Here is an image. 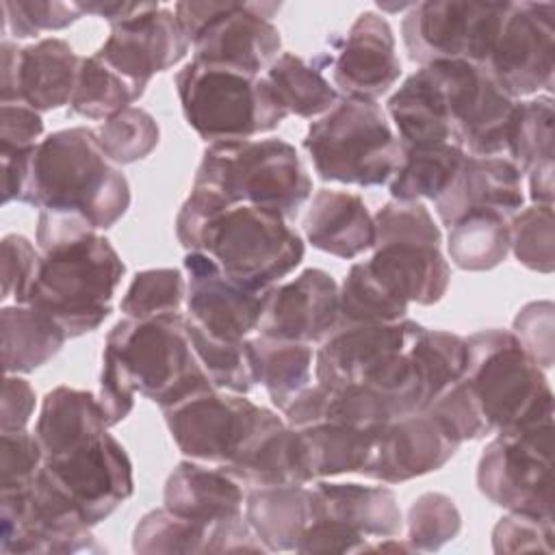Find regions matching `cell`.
<instances>
[{
  "label": "cell",
  "instance_id": "cell-1",
  "mask_svg": "<svg viewBox=\"0 0 555 555\" xmlns=\"http://www.w3.org/2000/svg\"><path fill=\"white\" fill-rule=\"evenodd\" d=\"M0 160L4 191L39 210L74 212L95 230H108L130 208V184L104 156L95 128L56 130Z\"/></svg>",
  "mask_w": 555,
  "mask_h": 555
},
{
  "label": "cell",
  "instance_id": "cell-2",
  "mask_svg": "<svg viewBox=\"0 0 555 555\" xmlns=\"http://www.w3.org/2000/svg\"><path fill=\"white\" fill-rule=\"evenodd\" d=\"M208 388L215 386L191 347L186 317L180 312L124 317L108 330L95 395L108 427L132 412L137 392L163 410Z\"/></svg>",
  "mask_w": 555,
  "mask_h": 555
},
{
  "label": "cell",
  "instance_id": "cell-3",
  "mask_svg": "<svg viewBox=\"0 0 555 555\" xmlns=\"http://www.w3.org/2000/svg\"><path fill=\"white\" fill-rule=\"evenodd\" d=\"M176 236L186 251L208 254L232 282L258 295L293 273L306 254L282 215L249 204L219 208L195 195L176 215Z\"/></svg>",
  "mask_w": 555,
  "mask_h": 555
},
{
  "label": "cell",
  "instance_id": "cell-4",
  "mask_svg": "<svg viewBox=\"0 0 555 555\" xmlns=\"http://www.w3.org/2000/svg\"><path fill=\"white\" fill-rule=\"evenodd\" d=\"M124 271L126 264L111 241L91 232L41 251L24 304L52 317L67 338H78L108 319Z\"/></svg>",
  "mask_w": 555,
  "mask_h": 555
},
{
  "label": "cell",
  "instance_id": "cell-5",
  "mask_svg": "<svg viewBox=\"0 0 555 555\" xmlns=\"http://www.w3.org/2000/svg\"><path fill=\"white\" fill-rule=\"evenodd\" d=\"M223 204H249L291 219L312 195V180L297 150L284 139L210 143L193 184Z\"/></svg>",
  "mask_w": 555,
  "mask_h": 555
},
{
  "label": "cell",
  "instance_id": "cell-6",
  "mask_svg": "<svg viewBox=\"0 0 555 555\" xmlns=\"http://www.w3.org/2000/svg\"><path fill=\"white\" fill-rule=\"evenodd\" d=\"M466 338L462 384L477 403L490 434L553 421V390L509 330H479Z\"/></svg>",
  "mask_w": 555,
  "mask_h": 555
},
{
  "label": "cell",
  "instance_id": "cell-7",
  "mask_svg": "<svg viewBox=\"0 0 555 555\" xmlns=\"http://www.w3.org/2000/svg\"><path fill=\"white\" fill-rule=\"evenodd\" d=\"M184 121L210 143L245 141L275 130L288 115L264 76L191 61L176 74Z\"/></svg>",
  "mask_w": 555,
  "mask_h": 555
},
{
  "label": "cell",
  "instance_id": "cell-8",
  "mask_svg": "<svg viewBox=\"0 0 555 555\" xmlns=\"http://www.w3.org/2000/svg\"><path fill=\"white\" fill-rule=\"evenodd\" d=\"M304 150L321 180L362 189L390 182L401 160L399 139L382 106L345 95L308 126Z\"/></svg>",
  "mask_w": 555,
  "mask_h": 555
},
{
  "label": "cell",
  "instance_id": "cell-9",
  "mask_svg": "<svg viewBox=\"0 0 555 555\" xmlns=\"http://www.w3.org/2000/svg\"><path fill=\"white\" fill-rule=\"evenodd\" d=\"M280 2L186 0L173 7L193 50V61L260 76L282 54V37L271 22Z\"/></svg>",
  "mask_w": 555,
  "mask_h": 555
},
{
  "label": "cell",
  "instance_id": "cell-10",
  "mask_svg": "<svg viewBox=\"0 0 555 555\" xmlns=\"http://www.w3.org/2000/svg\"><path fill=\"white\" fill-rule=\"evenodd\" d=\"M167 429L189 460L230 466L269 427L284 421L278 412L256 405L245 395L208 388L163 408Z\"/></svg>",
  "mask_w": 555,
  "mask_h": 555
},
{
  "label": "cell",
  "instance_id": "cell-11",
  "mask_svg": "<svg viewBox=\"0 0 555 555\" xmlns=\"http://www.w3.org/2000/svg\"><path fill=\"white\" fill-rule=\"evenodd\" d=\"M2 555L102 553L72 496L46 466L35 479L11 492H0Z\"/></svg>",
  "mask_w": 555,
  "mask_h": 555
},
{
  "label": "cell",
  "instance_id": "cell-12",
  "mask_svg": "<svg viewBox=\"0 0 555 555\" xmlns=\"http://www.w3.org/2000/svg\"><path fill=\"white\" fill-rule=\"evenodd\" d=\"M477 488L507 512L553 516V421L496 434L479 455Z\"/></svg>",
  "mask_w": 555,
  "mask_h": 555
},
{
  "label": "cell",
  "instance_id": "cell-13",
  "mask_svg": "<svg viewBox=\"0 0 555 555\" xmlns=\"http://www.w3.org/2000/svg\"><path fill=\"white\" fill-rule=\"evenodd\" d=\"M507 2H414L401 22L408 56L418 63L466 61L486 67Z\"/></svg>",
  "mask_w": 555,
  "mask_h": 555
},
{
  "label": "cell",
  "instance_id": "cell-14",
  "mask_svg": "<svg viewBox=\"0 0 555 555\" xmlns=\"http://www.w3.org/2000/svg\"><path fill=\"white\" fill-rule=\"evenodd\" d=\"M483 69L514 100L540 91L551 95L555 76V4L507 2Z\"/></svg>",
  "mask_w": 555,
  "mask_h": 555
},
{
  "label": "cell",
  "instance_id": "cell-15",
  "mask_svg": "<svg viewBox=\"0 0 555 555\" xmlns=\"http://www.w3.org/2000/svg\"><path fill=\"white\" fill-rule=\"evenodd\" d=\"M43 466L91 527L106 520L134 492L132 462L124 444L108 431L46 457Z\"/></svg>",
  "mask_w": 555,
  "mask_h": 555
},
{
  "label": "cell",
  "instance_id": "cell-16",
  "mask_svg": "<svg viewBox=\"0 0 555 555\" xmlns=\"http://www.w3.org/2000/svg\"><path fill=\"white\" fill-rule=\"evenodd\" d=\"M421 323L401 321H340L314 351V382L325 386L366 384L397 353H401Z\"/></svg>",
  "mask_w": 555,
  "mask_h": 555
},
{
  "label": "cell",
  "instance_id": "cell-17",
  "mask_svg": "<svg viewBox=\"0 0 555 555\" xmlns=\"http://www.w3.org/2000/svg\"><path fill=\"white\" fill-rule=\"evenodd\" d=\"M0 102H22L39 113L72 102L80 59L59 37H46L24 48L2 39Z\"/></svg>",
  "mask_w": 555,
  "mask_h": 555
},
{
  "label": "cell",
  "instance_id": "cell-18",
  "mask_svg": "<svg viewBox=\"0 0 555 555\" xmlns=\"http://www.w3.org/2000/svg\"><path fill=\"white\" fill-rule=\"evenodd\" d=\"M191 41L173 9L147 2L143 11L111 26L98 56L115 72L147 89L154 74L180 63Z\"/></svg>",
  "mask_w": 555,
  "mask_h": 555
},
{
  "label": "cell",
  "instance_id": "cell-19",
  "mask_svg": "<svg viewBox=\"0 0 555 555\" xmlns=\"http://www.w3.org/2000/svg\"><path fill=\"white\" fill-rule=\"evenodd\" d=\"M186 319L223 340H245L260 321L264 295L232 282L204 251H186Z\"/></svg>",
  "mask_w": 555,
  "mask_h": 555
},
{
  "label": "cell",
  "instance_id": "cell-20",
  "mask_svg": "<svg viewBox=\"0 0 555 555\" xmlns=\"http://www.w3.org/2000/svg\"><path fill=\"white\" fill-rule=\"evenodd\" d=\"M338 323V284L317 267L264 293L256 332L295 343H321Z\"/></svg>",
  "mask_w": 555,
  "mask_h": 555
},
{
  "label": "cell",
  "instance_id": "cell-21",
  "mask_svg": "<svg viewBox=\"0 0 555 555\" xmlns=\"http://www.w3.org/2000/svg\"><path fill=\"white\" fill-rule=\"evenodd\" d=\"M330 65L334 87L345 98L375 102L388 93L401 76L390 22L375 11H362L349 26Z\"/></svg>",
  "mask_w": 555,
  "mask_h": 555
},
{
  "label": "cell",
  "instance_id": "cell-22",
  "mask_svg": "<svg viewBox=\"0 0 555 555\" xmlns=\"http://www.w3.org/2000/svg\"><path fill=\"white\" fill-rule=\"evenodd\" d=\"M457 449L460 442L427 410L399 416L379 429L364 477L403 483L440 470Z\"/></svg>",
  "mask_w": 555,
  "mask_h": 555
},
{
  "label": "cell",
  "instance_id": "cell-23",
  "mask_svg": "<svg viewBox=\"0 0 555 555\" xmlns=\"http://www.w3.org/2000/svg\"><path fill=\"white\" fill-rule=\"evenodd\" d=\"M375 280L401 304L434 306L451 282V267L440 245L395 241L373 245V256L366 260Z\"/></svg>",
  "mask_w": 555,
  "mask_h": 555
},
{
  "label": "cell",
  "instance_id": "cell-24",
  "mask_svg": "<svg viewBox=\"0 0 555 555\" xmlns=\"http://www.w3.org/2000/svg\"><path fill=\"white\" fill-rule=\"evenodd\" d=\"M444 225L475 208L514 215L525 204L522 171L505 156L466 154L449 189L434 202Z\"/></svg>",
  "mask_w": 555,
  "mask_h": 555
},
{
  "label": "cell",
  "instance_id": "cell-25",
  "mask_svg": "<svg viewBox=\"0 0 555 555\" xmlns=\"http://www.w3.org/2000/svg\"><path fill=\"white\" fill-rule=\"evenodd\" d=\"M386 108L395 121L401 150L440 143L460 145L449 102L434 65H421L410 74L388 98Z\"/></svg>",
  "mask_w": 555,
  "mask_h": 555
},
{
  "label": "cell",
  "instance_id": "cell-26",
  "mask_svg": "<svg viewBox=\"0 0 555 555\" xmlns=\"http://www.w3.org/2000/svg\"><path fill=\"white\" fill-rule=\"evenodd\" d=\"M308 490L312 520H336L364 538H392L403 529L397 494L386 486L319 479Z\"/></svg>",
  "mask_w": 555,
  "mask_h": 555
},
{
  "label": "cell",
  "instance_id": "cell-27",
  "mask_svg": "<svg viewBox=\"0 0 555 555\" xmlns=\"http://www.w3.org/2000/svg\"><path fill=\"white\" fill-rule=\"evenodd\" d=\"M304 234L314 249L351 260L373 249L375 223L358 193L321 189L304 215Z\"/></svg>",
  "mask_w": 555,
  "mask_h": 555
},
{
  "label": "cell",
  "instance_id": "cell-28",
  "mask_svg": "<svg viewBox=\"0 0 555 555\" xmlns=\"http://www.w3.org/2000/svg\"><path fill=\"white\" fill-rule=\"evenodd\" d=\"M163 501L165 507L186 518L215 525L241 516L245 494L241 481L221 466L184 460L169 473Z\"/></svg>",
  "mask_w": 555,
  "mask_h": 555
},
{
  "label": "cell",
  "instance_id": "cell-29",
  "mask_svg": "<svg viewBox=\"0 0 555 555\" xmlns=\"http://www.w3.org/2000/svg\"><path fill=\"white\" fill-rule=\"evenodd\" d=\"M243 516L267 553L297 551L312 520L310 490L304 483L251 488L245 494Z\"/></svg>",
  "mask_w": 555,
  "mask_h": 555
},
{
  "label": "cell",
  "instance_id": "cell-30",
  "mask_svg": "<svg viewBox=\"0 0 555 555\" xmlns=\"http://www.w3.org/2000/svg\"><path fill=\"white\" fill-rule=\"evenodd\" d=\"M108 431L98 397L89 390L56 386L43 401L35 425L43 460Z\"/></svg>",
  "mask_w": 555,
  "mask_h": 555
},
{
  "label": "cell",
  "instance_id": "cell-31",
  "mask_svg": "<svg viewBox=\"0 0 555 555\" xmlns=\"http://www.w3.org/2000/svg\"><path fill=\"white\" fill-rule=\"evenodd\" d=\"M223 470L249 488L312 481L304 462L299 431L286 425V421L262 431L249 449Z\"/></svg>",
  "mask_w": 555,
  "mask_h": 555
},
{
  "label": "cell",
  "instance_id": "cell-32",
  "mask_svg": "<svg viewBox=\"0 0 555 555\" xmlns=\"http://www.w3.org/2000/svg\"><path fill=\"white\" fill-rule=\"evenodd\" d=\"M2 364L7 375H24L48 364L65 345L61 325L28 304L4 306L0 310Z\"/></svg>",
  "mask_w": 555,
  "mask_h": 555
},
{
  "label": "cell",
  "instance_id": "cell-33",
  "mask_svg": "<svg viewBox=\"0 0 555 555\" xmlns=\"http://www.w3.org/2000/svg\"><path fill=\"white\" fill-rule=\"evenodd\" d=\"M297 431L312 481L347 473L364 475L379 434V429L373 431L340 423H314Z\"/></svg>",
  "mask_w": 555,
  "mask_h": 555
},
{
  "label": "cell",
  "instance_id": "cell-34",
  "mask_svg": "<svg viewBox=\"0 0 555 555\" xmlns=\"http://www.w3.org/2000/svg\"><path fill=\"white\" fill-rule=\"evenodd\" d=\"M249 353L256 384L264 386L271 403L280 412L312 384L314 351L308 343L258 334L249 338Z\"/></svg>",
  "mask_w": 555,
  "mask_h": 555
},
{
  "label": "cell",
  "instance_id": "cell-35",
  "mask_svg": "<svg viewBox=\"0 0 555 555\" xmlns=\"http://www.w3.org/2000/svg\"><path fill=\"white\" fill-rule=\"evenodd\" d=\"M512 217L494 208H475L449 225L447 254L462 271H490L509 254Z\"/></svg>",
  "mask_w": 555,
  "mask_h": 555
},
{
  "label": "cell",
  "instance_id": "cell-36",
  "mask_svg": "<svg viewBox=\"0 0 555 555\" xmlns=\"http://www.w3.org/2000/svg\"><path fill=\"white\" fill-rule=\"evenodd\" d=\"M466 152L455 143L403 147L395 176L388 182L392 199L436 202L453 182Z\"/></svg>",
  "mask_w": 555,
  "mask_h": 555
},
{
  "label": "cell",
  "instance_id": "cell-37",
  "mask_svg": "<svg viewBox=\"0 0 555 555\" xmlns=\"http://www.w3.org/2000/svg\"><path fill=\"white\" fill-rule=\"evenodd\" d=\"M267 82L275 91L286 115L304 119L325 115L336 102L338 91L310 63L293 52H282L267 69Z\"/></svg>",
  "mask_w": 555,
  "mask_h": 555
},
{
  "label": "cell",
  "instance_id": "cell-38",
  "mask_svg": "<svg viewBox=\"0 0 555 555\" xmlns=\"http://www.w3.org/2000/svg\"><path fill=\"white\" fill-rule=\"evenodd\" d=\"M143 93V87L115 72L93 52L91 56L80 59L69 108L80 117L104 121L132 106Z\"/></svg>",
  "mask_w": 555,
  "mask_h": 555
},
{
  "label": "cell",
  "instance_id": "cell-39",
  "mask_svg": "<svg viewBox=\"0 0 555 555\" xmlns=\"http://www.w3.org/2000/svg\"><path fill=\"white\" fill-rule=\"evenodd\" d=\"M212 527L163 505L141 516L132 531V548L141 555L210 553Z\"/></svg>",
  "mask_w": 555,
  "mask_h": 555
},
{
  "label": "cell",
  "instance_id": "cell-40",
  "mask_svg": "<svg viewBox=\"0 0 555 555\" xmlns=\"http://www.w3.org/2000/svg\"><path fill=\"white\" fill-rule=\"evenodd\" d=\"M555 111L548 93L516 102L509 130H507V154L522 173L533 165L555 156Z\"/></svg>",
  "mask_w": 555,
  "mask_h": 555
},
{
  "label": "cell",
  "instance_id": "cell-41",
  "mask_svg": "<svg viewBox=\"0 0 555 555\" xmlns=\"http://www.w3.org/2000/svg\"><path fill=\"white\" fill-rule=\"evenodd\" d=\"M186 334L191 347L208 375L210 384L219 390L247 395L254 386V369L249 353V338L245 340H223L206 334L202 327L186 319Z\"/></svg>",
  "mask_w": 555,
  "mask_h": 555
},
{
  "label": "cell",
  "instance_id": "cell-42",
  "mask_svg": "<svg viewBox=\"0 0 555 555\" xmlns=\"http://www.w3.org/2000/svg\"><path fill=\"white\" fill-rule=\"evenodd\" d=\"M95 137L104 156L113 165H132L147 158L158 147L160 128L147 111L128 106L104 119L95 128Z\"/></svg>",
  "mask_w": 555,
  "mask_h": 555
},
{
  "label": "cell",
  "instance_id": "cell-43",
  "mask_svg": "<svg viewBox=\"0 0 555 555\" xmlns=\"http://www.w3.org/2000/svg\"><path fill=\"white\" fill-rule=\"evenodd\" d=\"M338 319L390 323L408 319V306L375 280L366 262H356L338 286Z\"/></svg>",
  "mask_w": 555,
  "mask_h": 555
},
{
  "label": "cell",
  "instance_id": "cell-44",
  "mask_svg": "<svg viewBox=\"0 0 555 555\" xmlns=\"http://www.w3.org/2000/svg\"><path fill=\"white\" fill-rule=\"evenodd\" d=\"M184 299L186 275L180 269H145L132 278L126 295L121 297L119 308L124 317L150 319L180 312Z\"/></svg>",
  "mask_w": 555,
  "mask_h": 555
},
{
  "label": "cell",
  "instance_id": "cell-45",
  "mask_svg": "<svg viewBox=\"0 0 555 555\" xmlns=\"http://www.w3.org/2000/svg\"><path fill=\"white\" fill-rule=\"evenodd\" d=\"M462 514L444 492H423L408 509V542L416 553H431L455 540Z\"/></svg>",
  "mask_w": 555,
  "mask_h": 555
},
{
  "label": "cell",
  "instance_id": "cell-46",
  "mask_svg": "<svg viewBox=\"0 0 555 555\" xmlns=\"http://www.w3.org/2000/svg\"><path fill=\"white\" fill-rule=\"evenodd\" d=\"M509 251L514 258L538 273H553L555 269V225L553 206L533 204L522 208L509 221Z\"/></svg>",
  "mask_w": 555,
  "mask_h": 555
},
{
  "label": "cell",
  "instance_id": "cell-47",
  "mask_svg": "<svg viewBox=\"0 0 555 555\" xmlns=\"http://www.w3.org/2000/svg\"><path fill=\"white\" fill-rule=\"evenodd\" d=\"M78 2L63 0H4L2 30L15 39L39 37L46 30H63L82 17Z\"/></svg>",
  "mask_w": 555,
  "mask_h": 555
},
{
  "label": "cell",
  "instance_id": "cell-48",
  "mask_svg": "<svg viewBox=\"0 0 555 555\" xmlns=\"http://www.w3.org/2000/svg\"><path fill=\"white\" fill-rule=\"evenodd\" d=\"M375 243L416 241V243H442V232L436 225L427 206L418 199H390L375 215Z\"/></svg>",
  "mask_w": 555,
  "mask_h": 555
},
{
  "label": "cell",
  "instance_id": "cell-49",
  "mask_svg": "<svg viewBox=\"0 0 555 555\" xmlns=\"http://www.w3.org/2000/svg\"><path fill=\"white\" fill-rule=\"evenodd\" d=\"M494 553H553V516L507 512L492 529Z\"/></svg>",
  "mask_w": 555,
  "mask_h": 555
},
{
  "label": "cell",
  "instance_id": "cell-50",
  "mask_svg": "<svg viewBox=\"0 0 555 555\" xmlns=\"http://www.w3.org/2000/svg\"><path fill=\"white\" fill-rule=\"evenodd\" d=\"M512 334L540 369L553 366L555 353V306L548 299L525 304L514 317Z\"/></svg>",
  "mask_w": 555,
  "mask_h": 555
},
{
  "label": "cell",
  "instance_id": "cell-51",
  "mask_svg": "<svg viewBox=\"0 0 555 555\" xmlns=\"http://www.w3.org/2000/svg\"><path fill=\"white\" fill-rule=\"evenodd\" d=\"M43 466V451L35 431L17 429L0 436V492L26 488Z\"/></svg>",
  "mask_w": 555,
  "mask_h": 555
},
{
  "label": "cell",
  "instance_id": "cell-52",
  "mask_svg": "<svg viewBox=\"0 0 555 555\" xmlns=\"http://www.w3.org/2000/svg\"><path fill=\"white\" fill-rule=\"evenodd\" d=\"M2 260V301L15 299L24 304L37 278L41 251L22 234H7L0 243Z\"/></svg>",
  "mask_w": 555,
  "mask_h": 555
},
{
  "label": "cell",
  "instance_id": "cell-53",
  "mask_svg": "<svg viewBox=\"0 0 555 555\" xmlns=\"http://www.w3.org/2000/svg\"><path fill=\"white\" fill-rule=\"evenodd\" d=\"M43 132L41 113L22 102H0V156L37 145Z\"/></svg>",
  "mask_w": 555,
  "mask_h": 555
},
{
  "label": "cell",
  "instance_id": "cell-54",
  "mask_svg": "<svg viewBox=\"0 0 555 555\" xmlns=\"http://www.w3.org/2000/svg\"><path fill=\"white\" fill-rule=\"evenodd\" d=\"M369 538L356 529L336 520H310L306 527L297 553H362Z\"/></svg>",
  "mask_w": 555,
  "mask_h": 555
},
{
  "label": "cell",
  "instance_id": "cell-55",
  "mask_svg": "<svg viewBox=\"0 0 555 555\" xmlns=\"http://www.w3.org/2000/svg\"><path fill=\"white\" fill-rule=\"evenodd\" d=\"M37 395L28 379L20 375H7L2 384V412H0V431L26 429L35 412Z\"/></svg>",
  "mask_w": 555,
  "mask_h": 555
},
{
  "label": "cell",
  "instance_id": "cell-56",
  "mask_svg": "<svg viewBox=\"0 0 555 555\" xmlns=\"http://www.w3.org/2000/svg\"><path fill=\"white\" fill-rule=\"evenodd\" d=\"M553 169H555V160H542L538 165H533L527 173H529V197L533 204H542V206H553Z\"/></svg>",
  "mask_w": 555,
  "mask_h": 555
},
{
  "label": "cell",
  "instance_id": "cell-57",
  "mask_svg": "<svg viewBox=\"0 0 555 555\" xmlns=\"http://www.w3.org/2000/svg\"><path fill=\"white\" fill-rule=\"evenodd\" d=\"M80 4V2H78ZM147 2H119V0H113V2H87V4H80L82 13H91V15H98V17H104L111 26L115 24H121L126 22L128 17L137 15L139 11L145 9Z\"/></svg>",
  "mask_w": 555,
  "mask_h": 555
}]
</instances>
